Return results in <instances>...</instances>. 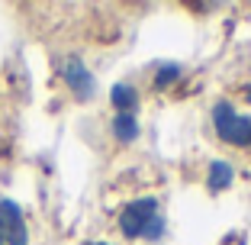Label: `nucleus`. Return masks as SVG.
<instances>
[{
    "label": "nucleus",
    "mask_w": 251,
    "mask_h": 245,
    "mask_svg": "<svg viewBox=\"0 0 251 245\" xmlns=\"http://www.w3.org/2000/svg\"><path fill=\"white\" fill-rule=\"evenodd\" d=\"M213 133L226 145L245 149V145H251V116L238 113L229 100H216L213 104Z\"/></svg>",
    "instance_id": "obj_2"
},
{
    "label": "nucleus",
    "mask_w": 251,
    "mask_h": 245,
    "mask_svg": "<svg viewBox=\"0 0 251 245\" xmlns=\"http://www.w3.org/2000/svg\"><path fill=\"white\" fill-rule=\"evenodd\" d=\"M110 100H113V107H116V113H135L139 110V90H135L132 84H113Z\"/></svg>",
    "instance_id": "obj_7"
},
{
    "label": "nucleus",
    "mask_w": 251,
    "mask_h": 245,
    "mask_svg": "<svg viewBox=\"0 0 251 245\" xmlns=\"http://www.w3.org/2000/svg\"><path fill=\"white\" fill-rule=\"evenodd\" d=\"M248 100H251V87H248Z\"/></svg>",
    "instance_id": "obj_10"
},
{
    "label": "nucleus",
    "mask_w": 251,
    "mask_h": 245,
    "mask_svg": "<svg viewBox=\"0 0 251 245\" xmlns=\"http://www.w3.org/2000/svg\"><path fill=\"white\" fill-rule=\"evenodd\" d=\"M139 133H142V126H139V119H135V113H116L113 116V139L119 145H132L139 139Z\"/></svg>",
    "instance_id": "obj_6"
},
{
    "label": "nucleus",
    "mask_w": 251,
    "mask_h": 245,
    "mask_svg": "<svg viewBox=\"0 0 251 245\" xmlns=\"http://www.w3.org/2000/svg\"><path fill=\"white\" fill-rule=\"evenodd\" d=\"M168 223L161 216L155 197H135L119 210V232L126 239H145V242H158L164 236Z\"/></svg>",
    "instance_id": "obj_1"
},
{
    "label": "nucleus",
    "mask_w": 251,
    "mask_h": 245,
    "mask_svg": "<svg viewBox=\"0 0 251 245\" xmlns=\"http://www.w3.org/2000/svg\"><path fill=\"white\" fill-rule=\"evenodd\" d=\"M232 181H235V168H232L229 162H222V158L209 162V171H206V191H209V193L229 191Z\"/></svg>",
    "instance_id": "obj_5"
},
{
    "label": "nucleus",
    "mask_w": 251,
    "mask_h": 245,
    "mask_svg": "<svg viewBox=\"0 0 251 245\" xmlns=\"http://www.w3.org/2000/svg\"><path fill=\"white\" fill-rule=\"evenodd\" d=\"M180 78V65H158V71H155V90H164V87H171V84Z\"/></svg>",
    "instance_id": "obj_8"
},
{
    "label": "nucleus",
    "mask_w": 251,
    "mask_h": 245,
    "mask_svg": "<svg viewBox=\"0 0 251 245\" xmlns=\"http://www.w3.org/2000/svg\"><path fill=\"white\" fill-rule=\"evenodd\" d=\"M58 71H61V81L68 84V90H71L77 100H90V97L97 94V78L90 75V68L84 65L77 55H68Z\"/></svg>",
    "instance_id": "obj_3"
},
{
    "label": "nucleus",
    "mask_w": 251,
    "mask_h": 245,
    "mask_svg": "<svg viewBox=\"0 0 251 245\" xmlns=\"http://www.w3.org/2000/svg\"><path fill=\"white\" fill-rule=\"evenodd\" d=\"M0 245H29L23 210L7 197L0 200Z\"/></svg>",
    "instance_id": "obj_4"
},
{
    "label": "nucleus",
    "mask_w": 251,
    "mask_h": 245,
    "mask_svg": "<svg viewBox=\"0 0 251 245\" xmlns=\"http://www.w3.org/2000/svg\"><path fill=\"white\" fill-rule=\"evenodd\" d=\"M84 245H113V242H84Z\"/></svg>",
    "instance_id": "obj_9"
}]
</instances>
